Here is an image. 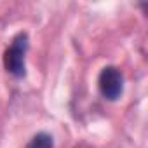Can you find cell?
Segmentation results:
<instances>
[{
    "mask_svg": "<svg viewBox=\"0 0 148 148\" xmlns=\"http://www.w3.org/2000/svg\"><path fill=\"white\" fill-rule=\"evenodd\" d=\"M26 51H28V35L19 33L4 54V66L16 79L25 77L26 73Z\"/></svg>",
    "mask_w": 148,
    "mask_h": 148,
    "instance_id": "6da1fadb",
    "label": "cell"
},
{
    "mask_svg": "<svg viewBox=\"0 0 148 148\" xmlns=\"http://www.w3.org/2000/svg\"><path fill=\"white\" fill-rule=\"evenodd\" d=\"M98 87L105 99L110 101L119 99L124 91V77L120 70L115 66H105L98 77Z\"/></svg>",
    "mask_w": 148,
    "mask_h": 148,
    "instance_id": "7a4b0ae2",
    "label": "cell"
},
{
    "mask_svg": "<svg viewBox=\"0 0 148 148\" xmlns=\"http://www.w3.org/2000/svg\"><path fill=\"white\" fill-rule=\"evenodd\" d=\"M26 148H54L52 136H49L45 132H38L32 138V141L28 143Z\"/></svg>",
    "mask_w": 148,
    "mask_h": 148,
    "instance_id": "3957f363",
    "label": "cell"
}]
</instances>
